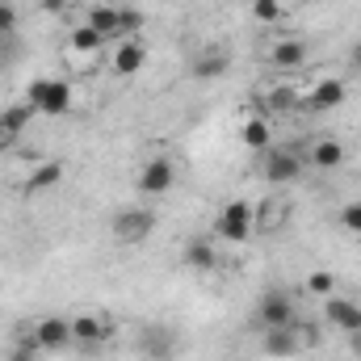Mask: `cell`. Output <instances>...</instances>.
<instances>
[{"label": "cell", "instance_id": "obj_1", "mask_svg": "<svg viewBox=\"0 0 361 361\" xmlns=\"http://www.w3.org/2000/svg\"><path fill=\"white\" fill-rule=\"evenodd\" d=\"M30 105H34V114H47V118H63L68 109H72V85L68 80H34L30 85V97H25Z\"/></svg>", "mask_w": 361, "mask_h": 361}, {"label": "cell", "instance_id": "obj_14", "mask_svg": "<svg viewBox=\"0 0 361 361\" xmlns=\"http://www.w3.org/2000/svg\"><path fill=\"white\" fill-rule=\"evenodd\" d=\"M105 319L101 315H80V319H72V341H80L85 349H97L101 341H105Z\"/></svg>", "mask_w": 361, "mask_h": 361}, {"label": "cell", "instance_id": "obj_30", "mask_svg": "<svg viewBox=\"0 0 361 361\" xmlns=\"http://www.w3.org/2000/svg\"><path fill=\"white\" fill-rule=\"evenodd\" d=\"M38 4H42L47 13H63V8H68V0H38Z\"/></svg>", "mask_w": 361, "mask_h": 361}, {"label": "cell", "instance_id": "obj_27", "mask_svg": "<svg viewBox=\"0 0 361 361\" xmlns=\"http://www.w3.org/2000/svg\"><path fill=\"white\" fill-rule=\"evenodd\" d=\"M118 21H122V38H135L143 30V17L135 8H118Z\"/></svg>", "mask_w": 361, "mask_h": 361}, {"label": "cell", "instance_id": "obj_20", "mask_svg": "<svg viewBox=\"0 0 361 361\" xmlns=\"http://www.w3.org/2000/svg\"><path fill=\"white\" fill-rule=\"evenodd\" d=\"M311 164H315V169H341V164H345V147H341L336 139H319V143L311 147Z\"/></svg>", "mask_w": 361, "mask_h": 361}, {"label": "cell", "instance_id": "obj_32", "mask_svg": "<svg viewBox=\"0 0 361 361\" xmlns=\"http://www.w3.org/2000/svg\"><path fill=\"white\" fill-rule=\"evenodd\" d=\"M4 139H8V135H4V118H0V143H4Z\"/></svg>", "mask_w": 361, "mask_h": 361}, {"label": "cell", "instance_id": "obj_28", "mask_svg": "<svg viewBox=\"0 0 361 361\" xmlns=\"http://www.w3.org/2000/svg\"><path fill=\"white\" fill-rule=\"evenodd\" d=\"M341 227H345V231H357V235H361V202H349V206L341 210Z\"/></svg>", "mask_w": 361, "mask_h": 361}, {"label": "cell", "instance_id": "obj_18", "mask_svg": "<svg viewBox=\"0 0 361 361\" xmlns=\"http://www.w3.org/2000/svg\"><path fill=\"white\" fill-rule=\"evenodd\" d=\"M240 139H244V147H252V152H269V143H273L269 122H265V118H248V122L240 126Z\"/></svg>", "mask_w": 361, "mask_h": 361}, {"label": "cell", "instance_id": "obj_4", "mask_svg": "<svg viewBox=\"0 0 361 361\" xmlns=\"http://www.w3.org/2000/svg\"><path fill=\"white\" fill-rule=\"evenodd\" d=\"M265 177L273 185H294L302 177V156L294 147H269L265 152Z\"/></svg>", "mask_w": 361, "mask_h": 361}, {"label": "cell", "instance_id": "obj_21", "mask_svg": "<svg viewBox=\"0 0 361 361\" xmlns=\"http://www.w3.org/2000/svg\"><path fill=\"white\" fill-rule=\"evenodd\" d=\"M72 47H76V51H85V55H92V51H101V47H105V38H101L89 21H85V25H76V30H72Z\"/></svg>", "mask_w": 361, "mask_h": 361}, {"label": "cell", "instance_id": "obj_5", "mask_svg": "<svg viewBox=\"0 0 361 361\" xmlns=\"http://www.w3.org/2000/svg\"><path fill=\"white\" fill-rule=\"evenodd\" d=\"M294 294H286V290H269L265 298H261V307H257V319L265 324V328H290L294 324Z\"/></svg>", "mask_w": 361, "mask_h": 361}, {"label": "cell", "instance_id": "obj_9", "mask_svg": "<svg viewBox=\"0 0 361 361\" xmlns=\"http://www.w3.org/2000/svg\"><path fill=\"white\" fill-rule=\"evenodd\" d=\"M147 68V47L139 42V38H122L118 47H114V72L118 76H135V72H143Z\"/></svg>", "mask_w": 361, "mask_h": 361}, {"label": "cell", "instance_id": "obj_6", "mask_svg": "<svg viewBox=\"0 0 361 361\" xmlns=\"http://www.w3.org/2000/svg\"><path fill=\"white\" fill-rule=\"evenodd\" d=\"M152 231H156V214L152 210H122V214H114V235L126 240V244L147 240Z\"/></svg>", "mask_w": 361, "mask_h": 361}, {"label": "cell", "instance_id": "obj_24", "mask_svg": "<svg viewBox=\"0 0 361 361\" xmlns=\"http://www.w3.org/2000/svg\"><path fill=\"white\" fill-rule=\"evenodd\" d=\"M265 105H269L273 114H286V109H294V105H298V97H294L290 89H281V85H277V89L269 92V101H265Z\"/></svg>", "mask_w": 361, "mask_h": 361}, {"label": "cell", "instance_id": "obj_12", "mask_svg": "<svg viewBox=\"0 0 361 361\" xmlns=\"http://www.w3.org/2000/svg\"><path fill=\"white\" fill-rule=\"evenodd\" d=\"M89 25L105 38V42H122V21H118V8L109 4H92L89 8Z\"/></svg>", "mask_w": 361, "mask_h": 361}, {"label": "cell", "instance_id": "obj_19", "mask_svg": "<svg viewBox=\"0 0 361 361\" xmlns=\"http://www.w3.org/2000/svg\"><path fill=\"white\" fill-rule=\"evenodd\" d=\"M0 118H4V135H8V139H17V135L30 126V118H34V105H30V101H17V105L0 109Z\"/></svg>", "mask_w": 361, "mask_h": 361}, {"label": "cell", "instance_id": "obj_7", "mask_svg": "<svg viewBox=\"0 0 361 361\" xmlns=\"http://www.w3.org/2000/svg\"><path fill=\"white\" fill-rule=\"evenodd\" d=\"M173 180H177L173 160H169V156H156V160H147V164H143V173H139V189H143L147 197H156V193H169V189H173Z\"/></svg>", "mask_w": 361, "mask_h": 361}, {"label": "cell", "instance_id": "obj_26", "mask_svg": "<svg viewBox=\"0 0 361 361\" xmlns=\"http://www.w3.org/2000/svg\"><path fill=\"white\" fill-rule=\"evenodd\" d=\"M332 286H336V277L328 269H315L307 277V290H311V294H332Z\"/></svg>", "mask_w": 361, "mask_h": 361}, {"label": "cell", "instance_id": "obj_16", "mask_svg": "<svg viewBox=\"0 0 361 361\" xmlns=\"http://www.w3.org/2000/svg\"><path fill=\"white\" fill-rule=\"evenodd\" d=\"M227 63H231V59H227V51L206 47V51L193 59V76H197V80H214V76H223V72H227Z\"/></svg>", "mask_w": 361, "mask_h": 361}, {"label": "cell", "instance_id": "obj_15", "mask_svg": "<svg viewBox=\"0 0 361 361\" xmlns=\"http://www.w3.org/2000/svg\"><path fill=\"white\" fill-rule=\"evenodd\" d=\"M185 261H189V269H197V273L219 269V252H214L210 240H189V244H185Z\"/></svg>", "mask_w": 361, "mask_h": 361}, {"label": "cell", "instance_id": "obj_2", "mask_svg": "<svg viewBox=\"0 0 361 361\" xmlns=\"http://www.w3.org/2000/svg\"><path fill=\"white\" fill-rule=\"evenodd\" d=\"M214 235L227 240V244H244L252 235V206L248 202H227L219 223H214Z\"/></svg>", "mask_w": 361, "mask_h": 361}, {"label": "cell", "instance_id": "obj_17", "mask_svg": "<svg viewBox=\"0 0 361 361\" xmlns=\"http://www.w3.org/2000/svg\"><path fill=\"white\" fill-rule=\"evenodd\" d=\"M302 59H307V47H302L298 38H286V42H277V47L269 51V63L273 68H281V72L302 68Z\"/></svg>", "mask_w": 361, "mask_h": 361}, {"label": "cell", "instance_id": "obj_11", "mask_svg": "<svg viewBox=\"0 0 361 361\" xmlns=\"http://www.w3.org/2000/svg\"><path fill=\"white\" fill-rule=\"evenodd\" d=\"M324 315H328V324L341 328V332H361V307L349 302V298H328Z\"/></svg>", "mask_w": 361, "mask_h": 361}, {"label": "cell", "instance_id": "obj_31", "mask_svg": "<svg viewBox=\"0 0 361 361\" xmlns=\"http://www.w3.org/2000/svg\"><path fill=\"white\" fill-rule=\"evenodd\" d=\"M353 63H357V72H361V42L353 47Z\"/></svg>", "mask_w": 361, "mask_h": 361}, {"label": "cell", "instance_id": "obj_8", "mask_svg": "<svg viewBox=\"0 0 361 361\" xmlns=\"http://www.w3.org/2000/svg\"><path fill=\"white\" fill-rule=\"evenodd\" d=\"M34 341H38L42 353H63V349L72 345V324L59 319V315H47V319L34 328Z\"/></svg>", "mask_w": 361, "mask_h": 361}, {"label": "cell", "instance_id": "obj_3", "mask_svg": "<svg viewBox=\"0 0 361 361\" xmlns=\"http://www.w3.org/2000/svg\"><path fill=\"white\" fill-rule=\"evenodd\" d=\"M177 349H180V336L173 328H164V324H147L139 332V353L147 361H173Z\"/></svg>", "mask_w": 361, "mask_h": 361}, {"label": "cell", "instance_id": "obj_10", "mask_svg": "<svg viewBox=\"0 0 361 361\" xmlns=\"http://www.w3.org/2000/svg\"><path fill=\"white\" fill-rule=\"evenodd\" d=\"M349 101V89H345V80H336V76H328V80H319L311 97H307V109H315V114H328V109H336V105H345Z\"/></svg>", "mask_w": 361, "mask_h": 361}, {"label": "cell", "instance_id": "obj_23", "mask_svg": "<svg viewBox=\"0 0 361 361\" xmlns=\"http://www.w3.org/2000/svg\"><path fill=\"white\" fill-rule=\"evenodd\" d=\"M252 17H257L261 25H273V21L286 17V4H281V0H252Z\"/></svg>", "mask_w": 361, "mask_h": 361}, {"label": "cell", "instance_id": "obj_25", "mask_svg": "<svg viewBox=\"0 0 361 361\" xmlns=\"http://www.w3.org/2000/svg\"><path fill=\"white\" fill-rule=\"evenodd\" d=\"M38 353H42V349H38V341L30 336V341H17V345L8 349V361H38Z\"/></svg>", "mask_w": 361, "mask_h": 361}, {"label": "cell", "instance_id": "obj_13", "mask_svg": "<svg viewBox=\"0 0 361 361\" xmlns=\"http://www.w3.org/2000/svg\"><path fill=\"white\" fill-rule=\"evenodd\" d=\"M298 353V332L290 328H265V357H294Z\"/></svg>", "mask_w": 361, "mask_h": 361}, {"label": "cell", "instance_id": "obj_22", "mask_svg": "<svg viewBox=\"0 0 361 361\" xmlns=\"http://www.w3.org/2000/svg\"><path fill=\"white\" fill-rule=\"evenodd\" d=\"M63 177V164H42V169H34V177H30V193H38V189H51V185H59Z\"/></svg>", "mask_w": 361, "mask_h": 361}, {"label": "cell", "instance_id": "obj_29", "mask_svg": "<svg viewBox=\"0 0 361 361\" xmlns=\"http://www.w3.org/2000/svg\"><path fill=\"white\" fill-rule=\"evenodd\" d=\"M13 25H17V13H13V4H4V0H0V34H8Z\"/></svg>", "mask_w": 361, "mask_h": 361}]
</instances>
